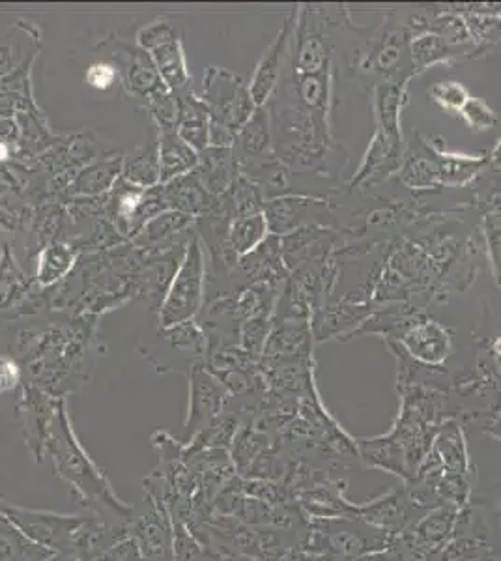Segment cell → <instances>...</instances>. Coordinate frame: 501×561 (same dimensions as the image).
Instances as JSON below:
<instances>
[{"mask_svg":"<svg viewBox=\"0 0 501 561\" xmlns=\"http://www.w3.org/2000/svg\"><path fill=\"white\" fill-rule=\"evenodd\" d=\"M45 444L53 453L58 474L62 475L68 483H72L73 487L79 490L85 498L96 500L100 504L103 502L118 513H129L128 507H124L113 496V492L105 483L103 475L98 472V468L88 461L83 449L77 446L70 427H68V419L62 412L58 414L57 423Z\"/></svg>","mask_w":501,"mask_h":561,"instance_id":"1","label":"cell"},{"mask_svg":"<svg viewBox=\"0 0 501 561\" xmlns=\"http://www.w3.org/2000/svg\"><path fill=\"white\" fill-rule=\"evenodd\" d=\"M204 288V259L201 242L195 238L187 245L186 257L172 279L167 298L161 305V328L171 330L174 326L186 324L197 315L202 303Z\"/></svg>","mask_w":501,"mask_h":561,"instance_id":"2","label":"cell"},{"mask_svg":"<svg viewBox=\"0 0 501 561\" xmlns=\"http://www.w3.org/2000/svg\"><path fill=\"white\" fill-rule=\"evenodd\" d=\"M204 103L210 111V120L223 124L232 133L242 130L255 115V101L251 90L234 73L210 68L204 77Z\"/></svg>","mask_w":501,"mask_h":561,"instance_id":"3","label":"cell"},{"mask_svg":"<svg viewBox=\"0 0 501 561\" xmlns=\"http://www.w3.org/2000/svg\"><path fill=\"white\" fill-rule=\"evenodd\" d=\"M0 517L8 520L30 543L51 550H68L73 537L85 526V518L27 511L0 502Z\"/></svg>","mask_w":501,"mask_h":561,"instance_id":"4","label":"cell"},{"mask_svg":"<svg viewBox=\"0 0 501 561\" xmlns=\"http://www.w3.org/2000/svg\"><path fill=\"white\" fill-rule=\"evenodd\" d=\"M139 45L150 58L169 90H184L189 83L182 44L169 23H154L139 32Z\"/></svg>","mask_w":501,"mask_h":561,"instance_id":"5","label":"cell"},{"mask_svg":"<svg viewBox=\"0 0 501 561\" xmlns=\"http://www.w3.org/2000/svg\"><path fill=\"white\" fill-rule=\"evenodd\" d=\"M178 103V124L176 133L193 150L201 152L210 144V111L204 101L195 98L191 92H184Z\"/></svg>","mask_w":501,"mask_h":561,"instance_id":"6","label":"cell"},{"mask_svg":"<svg viewBox=\"0 0 501 561\" xmlns=\"http://www.w3.org/2000/svg\"><path fill=\"white\" fill-rule=\"evenodd\" d=\"M292 21L288 19L283 30L277 34V38L273 40L270 47L266 49L264 57L258 62L257 72L253 75L251 81V98L255 101L257 107H262L266 100L270 98L273 88L279 81V72H281V60L287 51L288 32H290Z\"/></svg>","mask_w":501,"mask_h":561,"instance_id":"7","label":"cell"},{"mask_svg":"<svg viewBox=\"0 0 501 561\" xmlns=\"http://www.w3.org/2000/svg\"><path fill=\"white\" fill-rule=\"evenodd\" d=\"M159 163H161L159 182H171L174 178L195 169L199 165V154L176 133V130H161Z\"/></svg>","mask_w":501,"mask_h":561,"instance_id":"8","label":"cell"},{"mask_svg":"<svg viewBox=\"0 0 501 561\" xmlns=\"http://www.w3.org/2000/svg\"><path fill=\"white\" fill-rule=\"evenodd\" d=\"M219 404V393L215 388L214 380L201 367L195 365L193 369V389H191V408L187 419V434L191 429H199L204 419L214 416L215 408Z\"/></svg>","mask_w":501,"mask_h":561,"instance_id":"9","label":"cell"},{"mask_svg":"<svg viewBox=\"0 0 501 561\" xmlns=\"http://www.w3.org/2000/svg\"><path fill=\"white\" fill-rule=\"evenodd\" d=\"M124 174L133 186L154 187L161 180V163H159V143L152 141L143 148H137L124 167Z\"/></svg>","mask_w":501,"mask_h":561,"instance_id":"10","label":"cell"},{"mask_svg":"<svg viewBox=\"0 0 501 561\" xmlns=\"http://www.w3.org/2000/svg\"><path fill=\"white\" fill-rule=\"evenodd\" d=\"M146 53H129L128 85L131 92L139 96H154L163 90H169L161 81L152 58H144Z\"/></svg>","mask_w":501,"mask_h":561,"instance_id":"11","label":"cell"},{"mask_svg":"<svg viewBox=\"0 0 501 561\" xmlns=\"http://www.w3.org/2000/svg\"><path fill=\"white\" fill-rule=\"evenodd\" d=\"M268 223L262 214L238 217L230 227V244L238 255L251 253L266 238Z\"/></svg>","mask_w":501,"mask_h":561,"instance_id":"12","label":"cell"},{"mask_svg":"<svg viewBox=\"0 0 501 561\" xmlns=\"http://www.w3.org/2000/svg\"><path fill=\"white\" fill-rule=\"evenodd\" d=\"M27 283L8 247L2 249L0 255V311L8 309L23 294Z\"/></svg>","mask_w":501,"mask_h":561,"instance_id":"13","label":"cell"},{"mask_svg":"<svg viewBox=\"0 0 501 561\" xmlns=\"http://www.w3.org/2000/svg\"><path fill=\"white\" fill-rule=\"evenodd\" d=\"M73 266L72 249L66 245H51L43 249L40 257V268H38V281L42 285H51L60 277L68 274Z\"/></svg>","mask_w":501,"mask_h":561,"instance_id":"14","label":"cell"},{"mask_svg":"<svg viewBox=\"0 0 501 561\" xmlns=\"http://www.w3.org/2000/svg\"><path fill=\"white\" fill-rule=\"evenodd\" d=\"M189 223V217L182 212H165L154 217L146 227H144L143 240L144 244H156L159 240H165L167 236H171L174 232L182 231Z\"/></svg>","mask_w":501,"mask_h":561,"instance_id":"15","label":"cell"},{"mask_svg":"<svg viewBox=\"0 0 501 561\" xmlns=\"http://www.w3.org/2000/svg\"><path fill=\"white\" fill-rule=\"evenodd\" d=\"M268 126H266V116L262 111H257L251 116V120L245 124L240 133V143L244 146L245 152L249 154H260L268 148Z\"/></svg>","mask_w":501,"mask_h":561,"instance_id":"16","label":"cell"},{"mask_svg":"<svg viewBox=\"0 0 501 561\" xmlns=\"http://www.w3.org/2000/svg\"><path fill=\"white\" fill-rule=\"evenodd\" d=\"M215 156L204 163V186L212 191H223L229 184V167H227V150L215 148Z\"/></svg>","mask_w":501,"mask_h":561,"instance_id":"17","label":"cell"},{"mask_svg":"<svg viewBox=\"0 0 501 561\" xmlns=\"http://www.w3.org/2000/svg\"><path fill=\"white\" fill-rule=\"evenodd\" d=\"M462 118L466 120V124L473 131L490 130L496 124V115L494 111L487 107L483 101L468 100V103L462 107Z\"/></svg>","mask_w":501,"mask_h":561,"instance_id":"18","label":"cell"},{"mask_svg":"<svg viewBox=\"0 0 501 561\" xmlns=\"http://www.w3.org/2000/svg\"><path fill=\"white\" fill-rule=\"evenodd\" d=\"M432 96L447 111H462V107L468 103L466 88L455 81L436 85L432 88Z\"/></svg>","mask_w":501,"mask_h":561,"instance_id":"19","label":"cell"},{"mask_svg":"<svg viewBox=\"0 0 501 561\" xmlns=\"http://www.w3.org/2000/svg\"><path fill=\"white\" fill-rule=\"evenodd\" d=\"M116 70L111 66V64H105V62H98L94 66H90V70L86 72V81L88 85H92L94 88H100V90H107L115 83Z\"/></svg>","mask_w":501,"mask_h":561,"instance_id":"20","label":"cell"},{"mask_svg":"<svg viewBox=\"0 0 501 561\" xmlns=\"http://www.w3.org/2000/svg\"><path fill=\"white\" fill-rule=\"evenodd\" d=\"M19 58H21V45L12 38L8 42H0V77L12 72Z\"/></svg>","mask_w":501,"mask_h":561,"instance_id":"21","label":"cell"},{"mask_svg":"<svg viewBox=\"0 0 501 561\" xmlns=\"http://www.w3.org/2000/svg\"><path fill=\"white\" fill-rule=\"evenodd\" d=\"M19 382V369L14 361L0 358V393L12 391Z\"/></svg>","mask_w":501,"mask_h":561,"instance_id":"22","label":"cell"}]
</instances>
